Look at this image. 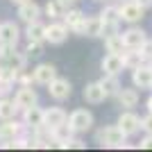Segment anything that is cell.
<instances>
[{
    "instance_id": "ffe728a7",
    "label": "cell",
    "mask_w": 152,
    "mask_h": 152,
    "mask_svg": "<svg viewBox=\"0 0 152 152\" xmlns=\"http://www.w3.org/2000/svg\"><path fill=\"white\" fill-rule=\"evenodd\" d=\"M121 57H123V64H125L127 70H134V68H139L141 64H145L143 57H141L139 48H125V50L121 52Z\"/></svg>"
},
{
    "instance_id": "2e32d148",
    "label": "cell",
    "mask_w": 152,
    "mask_h": 152,
    "mask_svg": "<svg viewBox=\"0 0 152 152\" xmlns=\"http://www.w3.org/2000/svg\"><path fill=\"white\" fill-rule=\"evenodd\" d=\"M41 12H43V9H41V7H39L34 0H30V2L18 5V14H16V16H18V18L27 25V23H34V20L41 18Z\"/></svg>"
},
{
    "instance_id": "83f0119b",
    "label": "cell",
    "mask_w": 152,
    "mask_h": 152,
    "mask_svg": "<svg viewBox=\"0 0 152 152\" xmlns=\"http://www.w3.org/2000/svg\"><path fill=\"white\" fill-rule=\"evenodd\" d=\"M43 14H45L50 20H57V18H61L64 7L59 5L57 0H48V2H45V7H43Z\"/></svg>"
},
{
    "instance_id": "cb8c5ba5",
    "label": "cell",
    "mask_w": 152,
    "mask_h": 152,
    "mask_svg": "<svg viewBox=\"0 0 152 152\" xmlns=\"http://www.w3.org/2000/svg\"><path fill=\"white\" fill-rule=\"evenodd\" d=\"M25 37H27V41H45V25L41 20L27 23L25 25Z\"/></svg>"
},
{
    "instance_id": "d4e9b609",
    "label": "cell",
    "mask_w": 152,
    "mask_h": 152,
    "mask_svg": "<svg viewBox=\"0 0 152 152\" xmlns=\"http://www.w3.org/2000/svg\"><path fill=\"white\" fill-rule=\"evenodd\" d=\"M102 89H104V93H107V98H114V95H118V91L123 89V84L118 82V75H107L104 73V77L100 80Z\"/></svg>"
},
{
    "instance_id": "7c38bea8",
    "label": "cell",
    "mask_w": 152,
    "mask_h": 152,
    "mask_svg": "<svg viewBox=\"0 0 152 152\" xmlns=\"http://www.w3.org/2000/svg\"><path fill=\"white\" fill-rule=\"evenodd\" d=\"M0 66H7V68L20 73V70H25V66H27V55L25 52H16V48H14L12 52H7V55L0 57Z\"/></svg>"
},
{
    "instance_id": "3957f363",
    "label": "cell",
    "mask_w": 152,
    "mask_h": 152,
    "mask_svg": "<svg viewBox=\"0 0 152 152\" xmlns=\"http://www.w3.org/2000/svg\"><path fill=\"white\" fill-rule=\"evenodd\" d=\"M73 34H77V37H91V39L102 37V16H86L73 30Z\"/></svg>"
},
{
    "instance_id": "9c48e42d",
    "label": "cell",
    "mask_w": 152,
    "mask_h": 152,
    "mask_svg": "<svg viewBox=\"0 0 152 152\" xmlns=\"http://www.w3.org/2000/svg\"><path fill=\"white\" fill-rule=\"evenodd\" d=\"M123 37V43H125V48H141V45L148 41V34L143 27H136V25H129L125 32H121Z\"/></svg>"
},
{
    "instance_id": "e575fe53",
    "label": "cell",
    "mask_w": 152,
    "mask_h": 152,
    "mask_svg": "<svg viewBox=\"0 0 152 152\" xmlns=\"http://www.w3.org/2000/svg\"><path fill=\"white\" fill-rule=\"evenodd\" d=\"M145 104H148V111H152V95L148 98V102H145Z\"/></svg>"
},
{
    "instance_id": "f1b7e54d",
    "label": "cell",
    "mask_w": 152,
    "mask_h": 152,
    "mask_svg": "<svg viewBox=\"0 0 152 152\" xmlns=\"http://www.w3.org/2000/svg\"><path fill=\"white\" fill-rule=\"evenodd\" d=\"M43 43L45 41H27L25 55L27 57H41V55H43Z\"/></svg>"
},
{
    "instance_id": "f546056e",
    "label": "cell",
    "mask_w": 152,
    "mask_h": 152,
    "mask_svg": "<svg viewBox=\"0 0 152 152\" xmlns=\"http://www.w3.org/2000/svg\"><path fill=\"white\" fill-rule=\"evenodd\" d=\"M139 50H141V57H143V61H145V64H152V39H148V41L141 45Z\"/></svg>"
},
{
    "instance_id": "5b68a950",
    "label": "cell",
    "mask_w": 152,
    "mask_h": 152,
    "mask_svg": "<svg viewBox=\"0 0 152 152\" xmlns=\"http://www.w3.org/2000/svg\"><path fill=\"white\" fill-rule=\"evenodd\" d=\"M70 93H73V84L66 80V77H55L50 84H48V95H50L52 100H57V102H64V100H68Z\"/></svg>"
},
{
    "instance_id": "d590c367",
    "label": "cell",
    "mask_w": 152,
    "mask_h": 152,
    "mask_svg": "<svg viewBox=\"0 0 152 152\" xmlns=\"http://www.w3.org/2000/svg\"><path fill=\"white\" fill-rule=\"evenodd\" d=\"M12 2H14L16 7H18V5H23V2H30V0H12Z\"/></svg>"
},
{
    "instance_id": "7a4b0ae2",
    "label": "cell",
    "mask_w": 152,
    "mask_h": 152,
    "mask_svg": "<svg viewBox=\"0 0 152 152\" xmlns=\"http://www.w3.org/2000/svg\"><path fill=\"white\" fill-rule=\"evenodd\" d=\"M68 127L73 129V134H84L93 127V114L89 109H75L68 116Z\"/></svg>"
},
{
    "instance_id": "74e56055",
    "label": "cell",
    "mask_w": 152,
    "mask_h": 152,
    "mask_svg": "<svg viewBox=\"0 0 152 152\" xmlns=\"http://www.w3.org/2000/svg\"><path fill=\"white\" fill-rule=\"evenodd\" d=\"M150 89H152V86H150Z\"/></svg>"
},
{
    "instance_id": "52a82bcc",
    "label": "cell",
    "mask_w": 152,
    "mask_h": 152,
    "mask_svg": "<svg viewBox=\"0 0 152 152\" xmlns=\"http://www.w3.org/2000/svg\"><path fill=\"white\" fill-rule=\"evenodd\" d=\"M116 125L121 127L127 136H134V134L141 129V116H136L132 109H125L121 116H118V123Z\"/></svg>"
},
{
    "instance_id": "9a60e30c",
    "label": "cell",
    "mask_w": 152,
    "mask_h": 152,
    "mask_svg": "<svg viewBox=\"0 0 152 152\" xmlns=\"http://www.w3.org/2000/svg\"><path fill=\"white\" fill-rule=\"evenodd\" d=\"M32 75H34V84H43V86H48V84L57 77V68H55L52 64H39V66L32 68Z\"/></svg>"
},
{
    "instance_id": "4dcf8cb0",
    "label": "cell",
    "mask_w": 152,
    "mask_h": 152,
    "mask_svg": "<svg viewBox=\"0 0 152 152\" xmlns=\"http://www.w3.org/2000/svg\"><path fill=\"white\" fill-rule=\"evenodd\" d=\"M141 129H145V134H152V111H148V116L141 118Z\"/></svg>"
},
{
    "instance_id": "d6986e66",
    "label": "cell",
    "mask_w": 152,
    "mask_h": 152,
    "mask_svg": "<svg viewBox=\"0 0 152 152\" xmlns=\"http://www.w3.org/2000/svg\"><path fill=\"white\" fill-rule=\"evenodd\" d=\"M84 100L89 102V104H100V102L107 100V93L102 89L100 82H89L84 86Z\"/></svg>"
},
{
    "instance_id": "603a6c76",
    "label": "cell",
    "mask_w": 152,
    "mask_h": 152,
    "mask_svg": "<svg viewBox=\"0 0 152 152\" xmlns=\"http://www.w3.org/2000/svg\"><path fill=\"white\" fill-rule=\"evenodd\" d=\"M20 109L16 107V102L9 100V98H5V95H0V121H12V118H16V114H18Z\"/></svg>"
},
{
    "instance_id": "277c9868",
    "label": "cell",
    "mask_w": 152,
    "mask_h": 152,
    "mask_svg": "<svg viewBox=\"0 0 152 152\" xmlns=\"http://www.w3.org/2000/svg\"><path fill=\"white\" fill-rule=\"evenodd\" d=\"M143 16H145V7L139 5L136 0H125V2L121 5V18H123V23L136 25V23L143 20Z\"/></svg>"
},
{
    "instance_id": "836d02e7",
    "label": "cell",
    "mask_w": 152,
    "mask_h": 152,
    "mask_svg": "<svg viewBox=\"0 0 152 152\" xmlns=\"http://www.w3.org/2000/svg\"><path fill=\"white\" fill-rule=\"evenodd\" d=\"M136 2H139V5H143L148 9V7H152V0H136Z\"/></svg>"
},
{
    "instance_id": "44dd1931",
    "label": "cell",
    "mask_w": 152,
    "mask_h": 152,
    "mask_svg": "<svg viewBox=\"0 0 152 152\" xmlns=\"http://www.w3.org/2000/svg\"><path fill=\"white\" fill-rule=\"evenodd\" d=\"M116 98H118V104H121L123 109H134L139 104V91L136 89H125V86H123Z\"/></svg>"
},
{
    "instance_id": "ba28073f",
    "label": "cell",
    "mask_w": 152,
    "mask_h": 152,
    "mask_svg": "<svg viewBox=\"0 0 152 152\" xmlns=\"http://www.w3.org/2000/svg\"><path fill=\"white\" fill-rule=\"evenodd\" d=\"M18 39H20V30L14 20L0 23V45H12V48H16V45H18Z\"/></svg>"
},
{
    "instance_id": "6da1fadb",
    "label": "cell",
    "mask_w": 152,
    "mask_h": 152,
    "mask_svg": "<svg viewBox=\"0 0 152 152\" xmlns=\"http://www.w3.org/2000/svg\"><path fill=\"white\" fill-rule=\"evenodd\" d=\"M95 141L102 148H125L127 145V134L118 125H109L95 132Z\"/></svg>"
},
{
    "instance_id": "4fadbf2b",
    "label": "cell",
    "mask_w": 152,
    "mask_h": 152,
    "mask_svg": "<svg viewBox=\"0 0 152 152\" xmlns=\"http://www.w3.org/2000/svg\"><path fill=\"white\" fill-rule=\"evenodd\" d=\"M100 68L102 73H107V75H121L123 68H125V64H123V57L121 55H116V52H107L100 61Z\"/></svg>"
},
{
    "instance_id": "7402d4cb",
    "label": "cell",
    "mask_w": 152,
    "mask_h": 152,
    "mask_svg": "<svg viewBox=\"0 0 152 152\" xmlns=\"http://www.w3.org/2000/svg\"><path fill=\"white\" fill-rule=\"evenodd\" d=\"M84 18H86L84 12H82V9H75V7H68V9H64V14H61V20L66 23V27H68L70 32L75 30Z\"/></svg>"
},
{
    "instance_id": "484cf974",
    "label": "cell",
    "mask_w": 152,
    "mask_h": 152,
    "mask_svg": "<svg viewBox=\"0 0 152 152\" xmlns=\"http://www.w3.org/2000/svg\"><path fill=\"white\" fill-rule=\"evenodd\" d=\"M100 16H102L104 23H111V25H121V23H123V18H121V5H107L100 12Z\"/></svg>"
},
{
    "instance_id": "1f68e13d",
    "label": "cell",
    "mask_w": 152,
    "mask_h": 152,
    "mask_svg": "<svg viewBox=\"0 0 152 152\" xmlns=\"http://www.w3.org/2000/svg\"><path fill=\"white\" fill-rule=\"evenodd\" d=\"M139 148H141V150H152V134H148L145 139H141Z\"/></svg>"
},
{
    "instance_id": "e0dca14e",
    "label": "cell",
    "mask_w": 152,
    "mask_h": 152,
    "mask_svg": "<svg viewBox=\"0 0 152 152\" xmlns=\"http://www.w3.org/2000/svg\"><path fill=\"white\" fill-rule=\"evenodd\" d=\"M23 129H25V125H23V123H16V118H12V121H2V125H0V143L20 136Z\"/></svg>"
},
{
    "instance_id": "30bf717a",
    "label": "cell",
    "mask_w": 152,
    "mask_h": 152,
    "mask_svg": "<svg viewBox=\"0 0 152 152\" xmlns=\"http://www.w3.org/2000/svg\"><path fill=\"white\" fill-rule=\"evenodd\" d=\"M66 123H68V114H66L61 107L43 109V125L48 127V129H57V127L66 125Z\"/></svg>"
},
{
    "instance_id": "ac0fdd59",
    "label": "cell",
    "mask_w": 152,
    "mask_h": 152,
    "mask_svg": "<svg viewBox=\"0 0 152 152\" xmlns=\"http://www.w3.org/2000/svg\"><path fill=\"white\" fill-rule=\"evenodd\" d=\"M23 125L30 127V129H37V127H43V109L41 107H27L23 109Z\"/></svg>"
},
{
    "instance_id": "4316f807",
    "label": "cell",
    "mask_w": 152,
    "mask_h": 152,
    "mask_svg": "<svg viewBox=\"0 0 152 152\" xmlns=\"http://www.w3.org/2000/svg\"><path fill=\"white\" fill-rule=\"evenodd\" d=\"M104 48H107V52H116V55H121V52L125 50V43H123L121 32H118V34H111V37H104Z\"/></svg>"
},
{
    "instance_id": "8992f818",
    "label": "cell",
    "mask_w": 152,
    "mask_h": 152,
    "mask_svg": "<svg viewBox=\"0 0 152 152\" xmlns=\"http://www.w3.org/2000/svg\"><path fill=\"white\" fill-rule=\"evenodd\" d=\"M68 27H66V23H59V20H52L50 25H45V43L50 45H61L66 39H68Z\"/></svg>"
},
{
    "instance_id": "d6a6232c",
    "label": "cell",
    "mask_w": 152,
    "mask_h": 152,
    "mask_svg": "<svg viewBox=\"0 0 152 152\" xmlns=\"http://www.w3.org/2000/svg\"><path fill=\"white\" fill-rule=\"evenodd\" d=\"M57 2H59L61 7H64V9H68V7H73V5H75L77 0H57Z\"/></svg>"
},
{
    "instance_id": "5bb4252c",
    "label": "cell",
    "mask_w": 152,
    "mask_h": 152,
    "mask_svg": "<svg viewBox=\"0 0 152 152\" xmlns=\"http://www.w3.org/2000/svg\"><path fill=\"white\" fill-rule=\"evenodd\" d=\"M14 102H16V107L23 111V109L34 107V104H37L39 95H37V91L32 89V86H20V89L16 91V95H14Z\"/></svg>"
},
{
    "instance_id": "8fae6325",
    "label": "cell",
    "mask_w": 152,
    "mask_h": 152,
    "mask_svg": "<svg viewBox=\"0 0 152 152\" xmlns=\"http://www.w3.org/2000/svg\"><path fill=\"white\" fill-rule=\"evenodd\" d=\"M132 84L136 89H150L152 86V64H141L132 70Z\"/></svg>"
},
{
    "instance_id": "8d00e7d4",
    "label": "cell",
    "mask_w": 152,
    "mask_h": 152,
    "mask_svg": "<svg viewBox=\"0 0 152 152\" xmlns=\"http://www.w3.org/2000/svg\"><path fill=\"white\" fill-rule=\"evenodd\" d=\"M100 2H104V0H100Z\"/></svg>"
}]
</instances>
